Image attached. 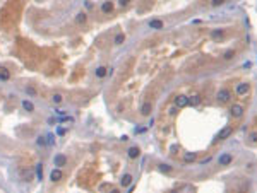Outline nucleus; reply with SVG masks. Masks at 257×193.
I'll return each mask as SVG.
<instances>
[{"label": "nucleus", "instance_id": "obj_16", "mask_svg": "<svg viewBox=\"0 0 257 193\" xmlns=\"http://www.w3.org/2000/svg\"><path fill=\"white\" fill-rule=\"evenodd\" d=\"M108 74V68L106 67H99V68H96V77H105Z\"/></svg>", "mask_w": 257, "mask_h": 193}, {"label": "nucleus", "instance_id": "obj_28", "mask_svg": "<svg viewBox=\"0 0 257 193\" xmlns=\"http://www.w3.org/2000/svg\"><path fill=\"white\" fill-rule=\"evenodd\" d=\"M232 56H233V51L230 50V51H226V53H225V56H223V58H225V60H230Z\"/></svg>", "mask_w": 257, "mask_h": 193}, {"label": "nucleus", "instance_id": "obj_18", "mask_svg": "<svg viewBox=\"0 0 257 193\" xmlns=\"http://www.w3.org/2000/svg\"><path fill=\"white\" fill-rule=\"evenodd\" d=\"M132 183V176L130 174H125L123 178H122V186H129Z\"/></svg>", "mask_w": 257, "mask_h": 193}, {"label": "nucleus", "instance_id": "obj_29", "mask_svg": "<svg viewBox=\"0 0 257 193\" xmlns=\"http://www.w3.org/2000/svg\"><path fill=\"white\" fill-rule=\"evenodd\" d=\"M213 36H214V38H220V36H223V31H214Z\"/></svg>", "mask_w": 257, "mask_h": 193}, {"label": "nucleus", "instance_id": "obj_8", "mask_svg": "<svg viewBox=\"0 0 257 193\" xmlns=\"http://www.w3.org/2000/svg\"><path fill=\"white\" fill-rule=\"evenodd\" d=\"M232 161H233V157H232L230 154H223V156H220V166H228Z\"/></svg>", "mask_w": 257, "mask_h": 193}, {"label": "nucleus", "instance_id": "obj_24", "mask_svg": "<svg viewBox=\"0 0 257 193\" xmlns=\"http://www.w3.org/2000/svg\"><path fill=\"white\" fill-rule=\"evenodd\" d=\"M46 142H48V145H53V144H55V135H53V133H48V135H46Z\"/></svg>", "mask_w": 257, "mask_h": 193}, {"label": "nucleus", "instance_id": "obj_12", "mask_svg": "<svg viewBox=\"0 0 257 193\" xmlns=\"http://www.w3.org/2000/svg\"><path fill=\"white\" fill-rule=\"evenodd\" d=\"M127 154H129V157H130V159H136V157L141 154V151H139L137 147H130V149L127 151Z\"/></svg>", "mask_w": 257, "mask_h": 193}, {"label": "nucleus", "instance_id": "obj_3", "mask_svg": "<svg viewBox=\"0 0 257 193\" xmlns=\"http://www.w3.org/2000/svg\"><path fill=\"white\" fill-rule=\"evenodd\" d=\"M230 111H232V116H235V118H240V116L244 115V106H240V104H233Z\"/></svg>", "mask_w": 257, "mask_h": 193}, {"label": "nucleus", "instance_id": "obj_15", "mask_svg": "<svg viewBox=\"0 0 257 193\" xmlns=\"http://www.w3.org/2000/svg\"><path fill=\"white\" fill-rule=\"evenodd\" d=\"M101 10H103L105 14H108V12H111V10H113V5H111L110 2H105V3L101 5Z\"/></svg>", "mask_w": 257, "mask_h": 193}, {"label": "nucleus", "instance_id": "obj_19", "mask_svg": "<svg viewBox=\"0 0 257 193\" xmlns=\"http://www.w3.org/2000/svg\"><path fill=\"white\" fill-rule=\"evenodd\" d=\"M36 144H38L39 147H48V142H46V137H38V140H36Z\"/></svg>", "mask_w": 257, "mask_h": 193}, {"label": "nucleus", "instance_id": "obj_25", "mask_svg": "<svg viewBox=\"0 0 257 193\" xmlns=\"http://www.w3.org/2000/svg\"><path fill=\"white\" fill-rule=\"evenodd\" d=\"M249 142H250V144H257V132H252V133L249 135Z\"/></svg>", "mask_w": 257, "mask_h": 193}, {"label": "nucleus", "instance_id": "obj_7", "mask_svg": "<svg viewBox=\"0 0 257 193\" xmlns=\"http://www.w3.org/2000/svg\"><path fill=\"white\" fill-rule=\"evenodd\" d=\"M62 178H63V173H62L60 169H53V171L50 173V180H51V181H60Z\"/></svg>", "mask_w": 257, "mask_h": 193}, {"label": "nucleus", "instance_id": "obj_32", "mask_svg": "<svg viewBox=\"0 0 257 193\" xmlns=\"http://www.w3.org/2000/svg\"><path fill=\"white\" fill-rule=\"evenodd\" d=\"M110 193H120V192H118V190H111Z\"/></svg>", "mask_w": 257, "mask_h": 193}, {"label": "nucleus", "instance_id": "obj_2", "mask_svg": "<svg viewBox=\"0 0 257 193\" xmlns=\"http://www.w3.org/2000/svg\"><path fill=\"white\" fill-rule=\"evenodd\" d=\"M230 97H232V94H230V91H226V89H221V91L218 92V101H220V103H226V101H230Z\"/></svg>", "mask_w": 257, "mask_h": 193}, {"label": "nucleus", "instance_id": "obj_9", "mask_svg": "<svg viewBox=\"0 0 257 193\" xmlns=\"http://www.w3.org/2000/svg\"><path fill=\"white\" fill-rule=\"evenodd\" d=\"M149 27H151V29H161V27H163V22H161L160 19H153V21H149Z\"/></svg>", "mask_w": 257, "mask_h": 193}, {"label": "nucleus", "instance_id": "obj_30", "mask_svg": "<svg viewBox=\"0 0 257 193\" xmlns=\"http://www.w3.org/2000/svg\"><path fill=\"white\" fill-rule=\"evenodd\" d=\"M57 115H58V116H63V115H65V111H63V109H57Z\"/></svg>", "mask_w": 257, "mask_h": 193}, {"label": "nucleus", "instance_id": "obj_1", "mask_svg": "<svg viewBox=\"0 0 257 193\" xmlns=\"http://www.w3.org/2000/svg\"><path fill=\"white\" fill-rule=\"evenodd\" d=\"M175 106H177V108H185V106H189V97H187V96H177V97H175Z\"/></svg>", "mask_w": 257, "mask_h": 193}, {"label": "nucleus", "instance_id": "obj_6", "mask_svg": "<svg viewBox=\"0 0 257 193\" xmlns=\"http://www.w3.org/2000/svg\"><path fill=\"white\" fill-rule=\"evenodd\" d=\"M247 92H249V84L242 82V84L237 86V94H238V96H245Z\"/></svg>", "mask_w": 257, "mask_h": 193}, {"label": "nucleus", "instance_id": "obj_14", "mask_svg": "<svg viewBox=\"0 0 257 193\" xmlns=\"http://www.w3.org/2000/svg\"><path fill=\"white\" fill-rule=\"evenodd\" d=\"M22 108H24L26 111H34V104H33L31 101H27V99L22 101Z\"/></svg>", "mask_w": 257, "mask_h": 193}, {"label": "nucleus", "instance_id": "obj_5", "mask_svg": "<svg viewBox=\"0 0 257 193\" xmlns=\"http://www.w3.org/2000/svg\"><path fill=\"white\" fill-rule=\"evenodd\" d=\"M53 164L58 166V168H60V166H65V164H67V157H65L63 154H57V156L53 157Z\"/></svg>", "mask_w": 257, "mask_h": 193}, {"label": "nucleus", "instance_id": "obj_13", "mask_svg": "<svg viewBox=\"0 0 257 193\" xmlns=\"http://www.w3.org/2000/svg\"><path fill=\"white\" fill-rule=\"evenodd\" d=\"M199 103H201V96L194 94V96H190V97H189V104H192V106H197Z\"/></svg>", "mask_w": 257, "mask_h": 193}, {"label": "nucleus", "instance_id": "obj_31", "mask_svg": "<svg viewBox=\"0 0 257 193\" xmlns=\"http://www.w3.org/2000/svg\"><path fill=\"white\" fill-rule=\"evenodd\" d=\"M57 133H58V135H63V133H65V130H63V128H58V130H57Z\"/></svg>", "mask_w": 257, "mask_h": 193}, {"label": "nucleus", "instance_id": "obj_17", "mask_svg": "<svg viewBox=\"0 0 257 193\" xmlns=\"http://www.w3.org/2000/svg\"><path fill=\"white\" fill-rule=\"evenodd\" d=\"M184 161H185V162H192V161H196V154H194V152H187V154L184 156Z\"/></svg>", "mask_w": 257, "mask_h": 193}, {"label": "nucleus", "instance_id": "obj_27", "mask_svg": "<svg viewBox=\"0 0 257 193\" xmlns=\"http://www.w3.org/2000/svg\"><path fill=\"white\" fill-rule=\"evenodd\" d=\"M26 92H27L29 96H34V94H36V91H34V87H26Z\"/></svg>", "mask_w": 257, "mask_h": 193}, {"label": "nucleus", "instance_id": "obj_20", "mask_svg": "<svg viewBox=\"0 0 257 193\" xmlns=\"http://www.w3.org/2000/svg\"><path fill=\"white\" fill-rule=\"evenodd\" d=\"M62 99H63V96H62V94H58V92L51 96V101H53L55 104H58V103H62Z\"/></svg>", "mask_w": 257, "mask_h": 193}, {"label": "nucleus", "instance_id": "obj_23", "mask_svg": "<svg viewBox=\"0 0 257 193\" xmlns=\"http://www.w3.org/2000/svg\"><path fill=\"white\" fill-rule=\"evenodd\" d=\"M123 39H125V36H123L122 32L115 36V43H117V44H122V43H123Z\"/></svg>", "mask_w": 257, "mask_h": 193}, {"label": "nucleus", "instance_id": "obj_22", "mask_svg": "<svg viewBox=\"0 0 257 193\" xmlns=\"http://www.w3.org/2000/svg\"><path fill=\"white\" fill-rule=\"evenodd\" d=\"M75 21H77V22H86V14H84V12H79L77 17H75Z\"/></svg>", "mask_w": 257, "mask_h": 193}, {"label": "nucleus", "instance_id": "obj_4", "mask_svg": "<svg viewBox=\"0 0 257 193\" xmlns=\"http://www.w3.org/2000/svg\"><path fill=\"white\" fill-rule=\"evenodd\" d=\"M232 132H233V128H232V127H225L223 130H220L218 139H220V140H225V139H228V137L232 135Z\"/></svg>", "mask_w": 257, "mask_h": 193}, {"label": "nucleus", "instance_id": "obj_21", "mask_svg": "<svg viewBox=\"0 0 257 193\" xmlns=\"http://www.w3.org/2000/svg\"><path fill=\"white\" fill-rule=\"evenodd\" d=\"M36 178L43 180V168H41V164H36Z\"/></svg>", "mask_w": 257, "mask_h": 193}, {"label": "nucleus", "instance_id": "obj_10", "mask_svg": "<svg viewBox=\"0 0 257 193\" xmlns=\"http://www.w3.org/2000/svg\"><path fill=\"white\" fill-rule=\"evenodd\" d=\"M10 79V72L5 67H0V80H9Z\"/></svg>", "mask_w": 257, "mask_h": 193}, {"label": "nucleus", "instance_id": "obj_26", "mask_svg": "<svg viewBox=\"0 0 257 193\" xmlns=\"http://www.w3.org/2000/svg\"><path fill=\"white\" fill-rule=\"evenodd\" d=\"M160 169H161V171H165V173H170V171H172V168H170L168 164H161V166H160Z\"/></svg>", "mask_w": 257, "mask_h": 193}, {"label": "nucleus", "instance_id": "obj_11", "mask_svg": "<svg viewBox=\"0 0 257 193\" xmlns=\"http://www.w3.org/2000/svg\"><path fill=\"white\" fill-rule=\"evenodd\" d=\"M151 109H153L151 103H144V104H142V108H141V113H142L144 116H148V115L151 113Z\"/></svg>", "mask_w": 257, "mask_h": 193}]
</instances>
